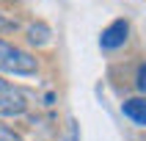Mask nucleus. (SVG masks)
Instances as JSON below:
<instances>
[{
    "instance_id": "1",
    "label": "nucleus",
    "mask_w": 146,
    "mask_h": 141,
    "mask_svg": "<svg viewBox=\"0 0 146 141\" xmlns=\"http://www.w3.org/2000/svg\"><path fill=\"white\" fill-rule=\"evenodd\" d=\"M36 69H39V61L31 53H25L22 47L0 39V72L22 78V75H36Z\"/></svg>"
},
{
    "instance_id": "2",
    "label": "nucleus",
    "mask_w": 146,
    "mask_h": 141,
    "mask_svg": "<svg viewBox=\"0 0 146 141\" xmlns=\"http://www.w3.org/2000/svg\"><path fill=\"white\" fill-rule=\"evenodd\" d=\"M28 111V97L14 83L0 80V116H22Z\"/></svg>"
},
{
    "instance_id": "5",
    "label": "nucleus",
    "mask_w": 146,
    "mask_h": 141,
    "mask_svg": "<svg viewBox=\"0 0 146 141\" xmlns=\"http://www.w3.org/2000/svg\"><path fill=\"white\" fill-rule=\"evenodd\" d=\"M28 39H31L33 44H47V41H50V28H47L44 22L31 25V31H28Z\"/></svg>"
},
{
    "instance_id": "7",
    "label": "nucleus",
    "mask_w": 146,
    "mask_h": 141,
    "mask_svg": "<svg viewBox=\"0 0 146 141\" xmlns=\"http://www.w3.org/2000/svg\"><path fill=\"white\" fill-rule=\"evenodd\" d=\"M135 86H138V91H146V61L138 66V72H135Z\"/></svg>"
},
{
    "instance_id": "6",
    "label": "nucleus",
    "mask_w": 146,
    "mask_h": 141,
    "mask_svg": "<svg viewBox=\"0 0 146 141\" xmlns=\"http://www.w3.org/2000/svg\"><path fill=\"white\" fill-rule=\"evenodd\" d=\"M0 141H22V136H19V133H14L8 124L0 122Z\"/></svg>"
},
{
    "instance_id": "3",
    "label": "nucleus",
    "mask_w": 146,
    "mask_h": 141,
    "mask_svg": "<svg viewBox=\"0 0 146 141\" xmlns=\"http://www.w3.org/2000/svg\"><path fill=\"white\" fill-rule=\"evenodd\" d=\"M127 36H130V22L127 19H113L105 31L99 33V47L102 50H119V47H124Z\"/></svg>"
},
{
    "instance_id": "9",
    "label": "nucleus",
    "mask_w": 146,
    "mask_h": 141,
    "mask_svg": "<svg viewBox=\"0 0 146 141\" xmlns=\"http://www.w3.org/2000/svg\"><path fill=\"white\" fill-rule=\"evenodd\" d=\"M66 141H80V130H77V124L72 122V133H69V138Z\"/></svg>"
},
{
    "instance_id": "8",
    "label": "nucleus",
    "mask_w": 146,
    "mask_h": 141,
    "mask_svg": "<svg viewBox=\"0 0 146 141\" xmlns=\"http://www.w3.org/2000/svg\"><path fill=\"white\" fill-rule=\"evenodd\" d=\"M14 28H17V22H14V19H8V17L0 11V31H14Z\"/></svg>"
},
{
    "instance_id": "4",
    "label": "nucleus",
    "mask_w": 146,
    "mask_h": 141,
    "mask_svg": "<svg viewBox=\"0 0 146 141\" xmlns=\"http://www.w3.org/2000/svg\"><path fill=\"white\" fill-rule=\"evenodd\" d=\"M121 114L130 119L132 124L138 127H146V100L143 97H130L121 102Z\"/></svg>"
}]
</instances>
